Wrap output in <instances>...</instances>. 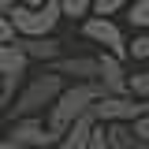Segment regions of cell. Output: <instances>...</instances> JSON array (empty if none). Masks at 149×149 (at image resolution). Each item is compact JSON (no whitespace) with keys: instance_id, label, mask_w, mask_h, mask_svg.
<instances>
[{"instance_id":"cell-1","label":"cell","mask_w":149,"mask_h":149,"mask_svg":"<svg viewBox=\"0 0 149 149\" xmlns=\"http://www.w3.org/2000/svg\"><path fill=\"white\" fill-rule=\"evenodd\" d=\"M97 97H104V86H101V82H74V86H63L60 97L49 104V116H45L49 134L60 138V134L71 127L78 116H86V112L93 108V101H97Z\"/></svg>"},{"instance_id":"cell-25","label":"cell","mask_w":149,"mask_h":149,"mask_svg":"<svg viewBox=\"0 0 149 149\" xmlns=\"http://www.w3.org/2000/svg\"><path fill=\"white\" fill-rule=\"evenodd\" d=\"M0 149H8V146H4V138H0Z\"/></svg>"},{"instance_id":"cell-7","label":"cell","mask_w":149,"mask_h":149,"mask_svg":"<svg viewBox=\"0 0 149 149\" xmlns=\"http://www.w3.org/2000/svg\"><path fill=\"white\" fill-rule=\"evenodd\" d=\"M49 71L56 74H71L74 82H101V63H97V56H60L49 63Z\"/></svg>"},{"instance_id":"cell-21","label":"cell","mask_w":149,"mask_h":149,"mask_svg":"<svg viewBox=\"0 0 149 149\" xmlns=\"http://www.w3.org/2000/svg\"><path fill=\"white\" fill-rule=\"evenodd\" d=\"M86 149H108V142H104V127H101V123L93 127V134H90V146H86Z\"/></svg>"},{"instance_id":"cell-16","label":"cell","mask_w":149,"mask_h":149,"mask_svg":"<svg viewBox=\"0 0 149 149\" xmlns=\"http://www.w3.org/2000/svg\"><path fill=\"white\" fill-rule=\"evenodd\" d=\"M127 4L130 0H93V15H101V19H112V15H119V11H127Z\"/></svg>"},{"instance_id":"cell-5","label":"cell","mask_w":149,"mask_h":149,"mask_svg":"<svg viewBox=\"0 0 149 149\" xmlns=\"http://www.w3.org/2000/svg\"><path fill=\"white\" fill-rule=\"evenodd\" d=\"M146 104L149 101H134V97H127V93H119V97L104 93V97L93 101L90 116L97 119V123H134V119L146 112Z\"/></svg>"},{"instance_id":"cell-13","label":"cell","mask_w":149,"mask_h":149,"mask_svg":"<svg viewBox=\"0 0 149 149\" xmlns=\"http://www.w3.org/2000/svg\"><path fill=\"white\" fill-rule=\"evenodd\" d=\"M127 22L134 30H149V0H130L127 4Z\"/></svg>"},{"instance_id":"cell-15","label":"cell","mask_w":149,"mask_h":149,"mask_svg":"<svg viewBox=\"0 0 149 149\" xmlns=\"http://www.w3.org/2000/svg\"><path fill=\"white\" fill-rule=\"evenodd\" d=\"M22 78H26V74H4V78H0V104H11V101H15Z\"/></svg>"},{"instance_id":"cell-19","label":"cell","mask_w":149,"mask_h":149,"mask_svg":"<svg viewBox=\"0 0 149 149\" xmlns=\"http://www.w3.org/2000/svg\"><path fill=\"white\" fill-rule=\"evenodd\" d=\"M130 130H134V138H142V142H149V104H146V112L130 123Z\"/></svg>"},{"instance_id":"cell-24","label":"cell","mask_w":149,"mask_h":149,"mask_svg":"<svg viewBox=\"0 0 149 149\" xmlns=\"http://www.w3.org/2000/svg\"><path fill=\"white\" fill-rule=\"evenodd\" d=\"M0 138H4V119H0Z\"/></svg>"},{"instance_id":"cell-12","label":"cell","mask_w":149,"mask_h":149,"mask_svg":"<svg viewBox=\"0 0 149 149\" xmlns=\"http://www.w3.org/2000/svg\"><path fill=\"white\" fill-rule=\"evenodd\" d=\"M26 67H30V60L19 52L15 41L0 45V78H4V74H26Z\"/></svg>"},{"instance_id":"cell-10","label":"cell","mask_w":149,"mask_h":149,"mask_svg":"<svg viewBox=\"0 0 149 149\" xmlns=\"http://www.w3.org/2000/svg\"><path fill=\"white\" fill-rule=\"evenodd\" d=\"M93 127H97V119H93L90 112H86V116H78L71 127H67L60 138H56V146H52V149H86V146H90Z\"/></svg>"},{"instance_id":"cell-6","label":"cell","mask_w":149,"mask_h":149,"mask_svg":"<svg viewBox=\"0 0 149 149\" xmlns=\"http://www.w3.org/2000/svg\"><path fill=\"white\" fill-rule=\"evenodd\" d=\"M82 37H86V41H93V45H101L104 52L119 56V60H127V37H123V30H119L112 19L90 15L86 22H82Z\"/></svg>"},{"instance_id":"cell-3","label":"cell","mask_w":149,"mask_h":149,"mask_svg":"<svg viewBox=\"0 0 149 149\" xmlns=\"http://www.w3.org/2000/svg\"><path fill=\"white\" fill-rule=\"evenodd\" d=\"M8 19H11L15 34H22V37H52V30H56V22L63 19V11H60V0H45L41 8L15 4L8 11Z\"/></svg>"},{"instance_id":"cell-18","label":"cell","mask_w":149,"mask_h":149,"mask_svg":"<svg viewBox=\"0 0 149 149\" xmlns=\"http://www.w3.org/2000/svg\"><path fill=\"white\" fill-rule=\"evenodd\" d=\"M90 8H93V0H60V11H63V15H71V19L90 15Z\"/></svg>"},{"instance_id":"cell-22","label":"cell","mask_w":149,"mask_h":149,"mask_svg":"<svg viewBox=\"0 0 149 149\" xmlns=\"http://www.w3.org/2000/svg\"><path fill=\"white\" fill-rule=\"evenodd\" d=\"M15 4H19V0H0V15H8V11H11Z\"/></svg>"},{"instance_id":"cell-8","label":"cell","mask_w":149,"mask_h":149,"mask_svg":"<svg viewBox=\"0 0 149 149\" xmlns=\"http://www.w3.org/2000/svg\"><path fill=\"white\" fill-rule=\"evenodd\" d=\"M97 63H101V86H104V93H112V97L127 93V71H123V60H119V56L101 52Z\"/></svg>"},{"instance_id":"cell-4","label":"cell","mask_w":149,"mask_h":149,"mask_svg":"<svg viewBox=\"0 0 149 149\" xmlns=\"http://www.w3.org/2000/svg\"><path fill=\"white\" fill-rule=\"evenodd\" d=\"M4 146L8 149H52L56 146V134H49L45 119H11V127L4 130Z\"/></svg>"},{"instance_id":"cell-17","label":"cell","mask_w":149,"mask_h":149,"mask_svg":"<svg viewBox=\"0 0 149 149\" xmlns=\"http://www.w3.org/2000/svg\"><path fill=\"white\" fill-rule=\"evenodd\" d=\"M127 56L130 60H149V30H138L134 41L127 45Z\"/></svg>"},{"instance_id":"cell-23","label":"cell","mask_w":149,"mask_h":149,"mask_svg":"<svg viewBox=\"0 0 149 149\" xmlns=\"http://www.w3.org/2000/svg\"><path fill=\"white\" fill-rule=\"evenodd\" d=\"M19 4H26V8H41L45 0H19Z\"/></svg>"},{"instance_id":"cell-20","label":"cell","mask_w":149,"mask_h":149,"mask_svg":"<svg viewBox=\"0 0 149 149\" xmlns=\"http://www.w3.org/2000/svg\"><path fill=\"white\" fill-rule=\"evenodd\" d=\"M8 41H15V26L8 15H0V45H8Z\"/></svg>"},{"instance_id":"cell-11","label":"cell","mask_w":149,"mask_h":149,"mask_svg":"<svg viewBox=\"0 0 149 149\" xmlns=\"http://www.w3.org/2000/svg\"><path fill=\"white\" fill-rule=\"evenodd\" d=\"M101 127H104V142H108V149H149V142L134 138L130 123H101Z\"/></svg>"},{"instance_id":"cell-2","label":"cell","mask_w":149,"mask_h":149,"mask_svg":"<svg viewBox=\"0 0 149 149\" xmlns=\"http://www.w3.org/2000/svg\"><path fill=\"white\" fill-rule=\"evenodd\" d=\"M63 86H67V82H63V74H56V71H41V74H34V78H26V82L19 86L15 101L8 104L11 119H30V116H41V112H45L56 97H60V90H63Z\"/></svg>"},{"instance_id":"cell-9","label":"cell","mask_w":149,"mask_h":149,"mask_svg":"<svg viewBox=\"0 0 149 149\" xmlns=\"http://www.w3.org/2000/svg\"><path fill=\"white\" fill-rule=\"evenodd\" d=\"M15 45H19V52L26 60H41V63H52V60L63 56V45L56 37H19Z\"/></svg>"},{"instance_id":"cell-14","label":"cell","mask_w":149,"mask_h":149,"mask_svg":"<svg viewBox=\"0 0 149 149\" xmlns=\"http://www.w3.org/2000/svg\"><path fill=\"white\" fill-rule=\"evenodd\" d=\"M127 97H134V101H149V71L127 74Z\"/></svg>"}]
</instances>
